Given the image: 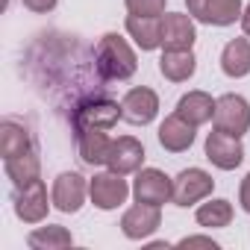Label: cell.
Segmentation results:
<instances>
[{
  "label": "cell",
  "instance_id": "cell-1",
  "mask_svg": "<svg viewBox=\"0 0 250 250\" xmlns=\"http://www.w3.org/2000/svg\"><path fill=\"white\" fill-rule=\"evenodd\" d=\"M94 68H97L100 80L124 83V80H130L136 74L139 62H136V53L127 44V39H121L118 33H106L94 44Z\"/></svg>",
  "mask_w": 250,
  "mask_h": 250
},
{
  "label": "cell",
  "instance_id": "cell-2",
  "mask_svg": "<svg viewBox=\"0 0 250 250\" xmlns=\"http://www.w3.org/2000/svg\"><path fill=\"white\" fill-rule=\"evenodd\" d=\"M118 118H124V115H121V106H118L115 100H109V97L94 94V97L77 103V109H74V115H71V127H74V133L91 130V127H97V130H112L115 124H118Z\"/></svg>",
  "mask_w": 250,
  "mask_h": 250
},
{
  "label": "cell",
  "instance_id": "cell-3",
  "mask_svg": "<svg viewBox=\"0 0 250 250\" xmlns=\"http://www.w3.org/2000/svg\"><path fill=\"white\" fill-rule=\"evenodd\" d=\"M215 130L229 136H244L250 130V103L241 94H224L215 103Z\"/></svg>",
  "mask_w": 250,
  "mask_h": 250
},
{
  "label": "cell",
  "instance_id": "cell-4",
  "mask_svg": "<svg viewBox=\"0 0 250 250\" xmlns=\"http://www.w3.org/2000/svg\"><path fill=\"white\" fill-rule=\"evenodd\" d=\"M12 206H15V215H18L24 224H39V221H44L50 203H47V188H44L42 177L33 180V183L15 186V191H12Z\"/></svg>",
  "mask_w": 250,
  "mask_h": 250
},
{
  "label": "cell",
  "instance_id": "cell-5",
  "mask_svg": "<svg viewBox=\"0 0 250 250\" xmlns=\"http://www.w3.org/2000/svg\"><path fill=\"white\" fill-rule=\"evenodd\" d=\"M130 194V186L118 171H103L88 180V197L97 209H118Z\"/></svg>",
  "mask_w": 250,
  "mask_h": 250
},
{
  "label": "cell",
  "instance_id": "cell-6",
  "mask_svg": "<svg viewBox=\"0 0 250 250\" xmlns=\"http://www.w3.org/2000/svg\"><path fill=\"white\" fill-rule=\"evenodd\" d=\"M188 15L209 27H229L241 18V0H186Z\"/></svg>",
  "mask_w": 250,
  "mask_h": 250
},
{
  "label": "cell",
  "instance_id": "cell-7",
  "mask_svg": "<svg viewBox=\"0 0 250 250\" xmlns=\"http://www.w3.org/2000/svg\"><path fill=\"white\" fill-rule=\"evenodd\" d=\"M215 188V180L203 171V168H186L177 174L174 180V203L177 206H194L200 200H206Z\"/></svg>",
  "mask_w": 250,
  "mask_h": 250
},
{
  "label": "cell",
  "instance_id": "cell-8",
  "mask_svg": "<svg viewBox=\"0 0 250 250\" xmlns=\"http://www.w3.org/2000/svg\"><path fill=\"white\" fill-rule=\"evenodd\" d=\"M133 197H136V203L162 206L174 197V180H168L159 168H145V171H139V177L133 183Z\"/></svg>",
  "mask_w": 250,
  "mask_h": 250
},
{
  "label": "cell",
  "instance_id": "cell-9",
  "mask_svg": "<svg viewBox=\"0 0 250 250\" xmlns=\"http://www.w3.org/2000/svg\"><path fill=\"white\" fill-rule=\"evenodd\" d=\"M206 159H209L215 168H221V171L238 168L241 159H244L241 139H238V136H229V133H221V130L209 133V136H206Z\"/></svg>",
  "mask_w": 250,
  "mask_h": 250
},
{
  "label": "cell",
  "instance_id": "cell-10",
  "mask_svg": "<svg viewBox=\"0 0 250 250\" xmlns=\"http://www.w3.org/2000/svg\"><path fill=\"white\" fill-rule=\"evenodd\" d=\"M85 194H88V183L77 171H65L53 183V206L59 212H65V215L80 212L83 203H85Z\"/></svg>",
  "mask_w": 250,
  "mask_h": 250
},
{
  "label": "cell",
  "instance_id": "cell-11",
  "mask_svg": "<svg viewBox=\"0 0 250 250\" xmlns=\"http://www.w3.org/2000/svg\"><path fill=\"white\" fill-rule=\"evenodd\" d=\"M156 112H159V97H156L153 88H145V85L130 88L127 94H124V100H121V115H124V121L136 124V127L150 124V121L156 118Z\"/></svg>",
  "mask_w": 250,
  "mask_h": 250
},
{
  "label": "cell",
  "instance_id": "cell-12",
  "mask_svg": "<svg viewBox=\"0 0 250 250\" xmlns=\"http://www.w3.org/2000/svg\"><path fill=\"white\" fill-rule=\"evenodd\" d=\"M159 227H162V212L153 203H136L133 209H127V212H124V218H121L124 235L133 238V241H142V238L153 235Z\"/></svg>",
  "mask_w": 250,
  "mask_h": 250
},
{
  "label": "cell",
  "instance_id": "cell-13",
  "mask_svg": "<svg viewBox=\"0 0 250 250\" xmlns=\"http://www.w3.org/2000/svg\"><path fill=\"white\" fill-rule=\"evenodd\" d=\"M142 162H145V147H142V142H139V139H133V136H121V139H115V142H112L109 156H106L109 171H118V174H133V171H139V168H142Z\"/></svg>",
  "mask_w": 250,
  "mask_h": 250
},
{
  "label": "cell",
  "instance_id": "cell-14",
  "mask_svg": "<svg viewBox=\"0 0 250 250\" xmlns=\"http://www.w3.org/2000/svg\"><path fill=\"white\" fill-rule=\"evenodd\" d=\"M194 124H188L180 112L168 115L162 121V127H159V145L168 150V153H183L194 145Z\"/></svg>",
  "mask_w": 250,
  "mask_h": 250
},
{
  "label": "cell",
  "instance_id": "cell-15",
  "mask_svg": "<svg viewBox=\"0 0 250 250\" xmlns=\"http://www.w3.org/2000/svg\"><path fill=\"white\" fill-rule=\"evenodd\" d=\"M194 39H197V33H194L191 15L171 12L162 18V47L165 50H191Z\"/></svg>",
  "mask_w": 250,
  "mask_h": 250
},
{
  "label": "cell",
  "instance_id": "cell-16",
  "mask_svg": "<svg viewBox=\"0 0 250 250\" xmlns=\"http://www.w3.org/2000/svg\"><path fill=\"white\" fill-rule=\"evenodd\" d=\"M0 150H3V159H12V156H24V153H36V142H33V133L24 127V124L6 118L0 124Z\"/></svg>",
  "mask_w": 250,
  "mask_h": 250
},
{
  "label": "cell",
  "instance_id": "cell-17",
  "mask_svg": "<svg viewBox=\"0 0 250 250\" xmlns=\"http://www.w3.org/2000/svg\"><path fill=\"white\" fill-rule=\"evenodd\" d=\"M109 147H112V139L106 136V130L91 127V130L77 133V150H80V159L85 165H106Z\"/></svg>",
  "mask_w": 250,
  "mask_h": 250
},
{
  "label": "cell",
  "instance_id": "cell-18",
  "mask_svg": "<svg viewBox=\"0 0 250 250\" xmlns=\"http://www.w3.org/2000/svg\"><path fill=\"white\" fill-rule=\"evenodd\" d=\"M221 71L232 80H241L250 74V42L247 39H232L221 50Z\"/></svg>",
  "mask_w": 250,
  "mask_h": 250
},
{
  "label": "cell",
  "instance_id": "cell-19",
  "mask_svg": "<svg viewBox=\"0 0 250 250\" xmlns=\"http://www.w3.org/2000/svg\"><path fill=\"white\" fill-rule=\"evenodd\" d=\"M215 103H218V100H212L206 91H188V94L180 97L177 112H180L188 124L200 127V124H206V121L215 118Z\"/></svg>",
  "mask_w": 250,
  "mask_h": 250
},
{
  "label": "cell",
  "instance_id": "cell-20",
  "mask_svg": "<svg viewBox=\"0 0 250 250\" xmlns=\"http://www.w3.org/2000/svg\"><path fill=\"white\" fill-rule=\"evenodd\" d=\"M127 33L136 39L142 50H156L162 47V18H142V15H127Z\"/></svg>",
  "mask_w": 250,
  "mask_h": 250
},
{
  "label": "cell",
  "instance_id": "cell-21",
  "mask_svg": "<svg viewBox=\"0 0 250 250\" xmlns=\"http://www.w3.org/2000/svg\"><path fill=\"white\" fill-rule=\"evenodd\" d=\"M197 68V59L191 50H165L159 59V71L171 83H186Z\"/></svg>",
  "mask_w": 250,
  "mask_h": 250
},
{
  "label": "cell",
  "instance_id": "cell-22",
  "mask_svg": "<svg viewBox=\"0 0 250 250\" xmlns=\"http://www.w3.org/2000/svg\"><path fill=\"white\" fill-rule=\"evenodd\" d=\"M27 244L33 250H65L74 244V235L65 229V227H56V224H47V227H39L27 235Z\"/></svg>",
  "mask_w": 250,
  "mask_h": 250
},
{
  "label": "cell",
  "instance_id": "cell-23",
  "mask_svg": "<svg viewBox=\"0 0 250 250\" xmlns=\"http://www.w3.org/2000/svg\"><path fill=\"white\" fill-rule=\"evenodd\" d=\"M3 171H6V177H9L15 186H24V183H33V180H39V177H42L39 150H36V153H24V156L3 159Z\"/></svg>",
  "mask_w": 250,
  "mask_h": 250
},
{
  "label": "cell",
  "instance_id": "cell-24",
  "mask_svg": "<svg viewBox=\"0 0 250 250\" xmlns=\"http://www.w3.org/2000/svg\"><path fill=\"white\" fill-rule=\"evenodd\" d=\"M197 224L206 227V229H221V227H229L232 221V206L229 200H209L197 209Z\"/></svg>",
  "mask_w": 250,
  "mask_h": 250
},
{
  "label": "cell",
  "instance_id": "cell-25",
  "mask_svg": "<svg viewBox=\"0 0 250 250\" xmlns=\"http://www.w3.org/2000/svg\"><path fill=\"white\" fill-rule=\"evenodd\" d=\"M130 15H142V18H162L165 15V3L168 0H124Z\"/></svg>",
  "mask_w": 250,
  "mask_h": 250
},
{
  "label": "cell",
  "instance_id": "cell-26",
  "mask_svg": "<svg viewBox=\"0 0 250 250\" xmlns=\"http://www.w3.org/2000/svg\"><path fill=\"white\" fill-rule=\"evenodd\" d=\"M21 3H24L30 12H36V15H47V12H53V9H56L59 0H21Z\"/></svg>",
  "mask_w": 250,
  "mask_h": 250
},
{
  "label": "cell",
  "instance_id": "cell-27",
  "mask_svg": "<svg viewBox=\"0 0 250 250\" xmlns=\"http://www.w3.org/2000/svg\"><path fill=\"white\" fill-rule=\"evenodd\" d=\"M180 247H209V250H218V244L212 238H206V235H188V238L180 241Z\"/></svg>",
  "mask_w": 250,
  "mask_h": 250
},
{
  "label": "cell",
  "instance_id": "cell-28",
  "mask_svg": "<svg viewBox=\"0 0 250 250\" xmlns=\"http://www.w3.org/2000/svg\"><path fill=\"white\" fill-rule=\"evenodd\" d=\"M238 200H241V209L250 212V174L241 180V191H238Z\"/></svg>",
  "mask_w": 250,
  "mask_h": 250
},
{
  "label": "cell",
  "instance_id": "cell-29",
  "mask_svg": "<svg viewBox=\"0 0 250 250\" xmlns=\"http://www.w3.org/2000/svg\"><path fill=\"white\" fill-rule=\"evenodd\" d=\"M241 30H244V36H250V3H247L244 12H241Z\"/></svg>",
  "mask_w": 250,
  "mask_h": 250
}]
</instances>
